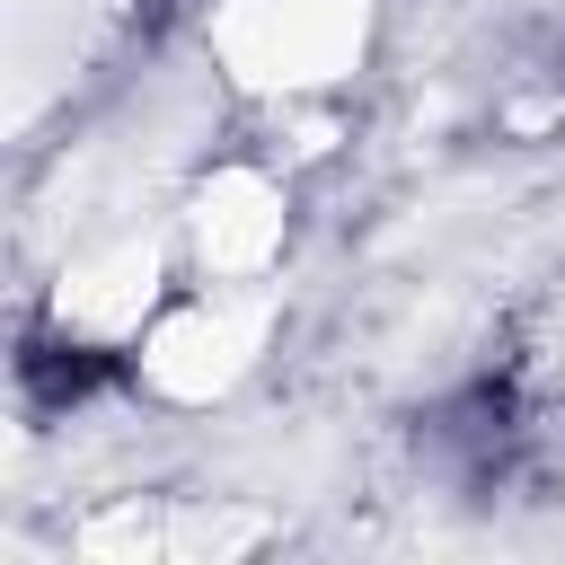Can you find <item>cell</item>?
I'll return each mask as SVG.
<instances>
[{
	"label": "cell",
	"mask_w": 565,
	"mask_h": 565,
	"mask_svg": "<svg viewBox=\"0 0 565 565\" xmlns=\"http://www.w3.org/2000/svg\"><path fill=\"white\" fill-rule=\"evenodd\" d=\"M18 380H26V397H35V406H79L88 388H106V380H115V362H106L97 344H44V335H26Z\"/></svg>",
	"instance_id": "obj_1"
}]
</instances>
